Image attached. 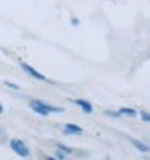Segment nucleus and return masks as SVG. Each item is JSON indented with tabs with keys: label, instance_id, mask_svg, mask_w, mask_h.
<instances>
[{
	"label": "nucleus",
	"instance_id": "nucleus-1",
	"mask_svg": "<svg viewBox=\"0 0 150 160\" xmlns=\"http://www.w3.org/2000/svg\"><path fill=\"white\" fill-rule=\"evenodd\" d=\"M31 108L36 112V113H39V115H49V113H61L63 108L60 107H52L49 105V103H44L41 100H31Z\"/></svg>",
	"mask_w": 150,
	"mask_h": 160
},
{
	"label": "nucleus",
	"instance_id": "nucleus-2",
	"mask_svg": "<svg viewBox=\"0 0 150 160\" xmlns=\"http://www.w3.org/2000/svg\"><path fill=\"white\" fill-rule=\"evenodd\" d=\"M10 147L15 150L18 155L29 157V149H27V146L23 142V141H20V139H12V141H10Z\"/></svg>",
	"mask_w": 150,
	"mask_h": 160
},
{
	"label": "nucleus",
	"instance_id": "nucleus-3",
	"mask_svg": "<svg viewBox=\"0 0 150 160\" xmlns=\"http://www.w3.org/2000/svg\"><path fill=\"white\" fill-rule=\"evenodd\" d=\"M21 68H23L27 74H29V76H32V78H36V79H39V81H45V79H47L42 73H39L37 70H34V68H32V67H29L27 63H21Z\"/></svg>",
	"mask_w": 150,
	"mask_h": 160
},
{
	"label": "nucleus",
	"instance_id": "nucleus-4",
	"mask_svg": "<svg viewBox=\"0 0 150 160\" xmlns=\"http://www.w3.org/2000/svg\"><path fill=\"white\" fill-rule=\"evenodd\" d=\"M63 131L66 134H82V128H79L76 125H66L63 128Z\"/></svg>",
	"mask_w": 150,
	"mask_h": 160
},
{
	"label": "nucleus",
	"instance_id": "nucleus-5",
	"mask_svg": "<svg viewBox=\"0 0 150 160\" xmlns=\"http://www.w3.org/2000/svg\"><path fill=\"white\" fill-rule=\"evenodd\" d=\"M76 102V105H79L84 112H86V113H92V105L87 102V100H82V99H78V100H74Z\"/></svg>",
	"mask_w": 150,
	"mask_h": 160
},
{
	"label": "nucleus",
	"instance_id": "nucleus-6",
	"mask_svg": "<svg viewBox=\"0 0 150 160\" xmlns=\"http://www.w3.org/2000/svg\"><path fill=\"white\" fill-rule=\"evenodd\" d=\"M131 141V144H133L136 149H139L140 152H148L150 150V147L147 146V144H144V142H140V141H137V139H129Z\"/></svg>",
	"mask_w": 150,
	"mask_h": 160
},
{
	"label": "nucleus",
	"instance_id": "nucleus-7",
	"mask_svg": "<svg viewBox=\"0 0 150 160\" xmlns=\"http://www.w3.org/2000/svg\"><path fill=\"white\" fill-rule=\"evenodd\" d=\"M119 115H128V117H136V110L133 108H121Z\"/></svg>",
	"mask_w": 150,
	"mask_h": 160
},
{
	"label": "nucleus",
	"instance_id": "nucleus-8",
	"mask_svg": "<svg viewBox=\"0 0 150 160\" xmlns=\"http://www.w3.org/2000/svg\"><path fill=\"white\" fill-rule=\"evenodd\" d=\"M58 149H60V150H63L65 154H70V152H71V149H70V147H66V146H63V144H58Z\"/></svg>",
	"mask_w": 150,
	"mask_h": 160
},
{
	"label": "nucleus",
	"instance_id": "nucleus-9",
	"mask_svg": "<svg viewBox=\"0 0 150 160\" xmlns=\"http://www.w3.org/2000/svg\"><path fill=\"white\" fill-rule=\"evenodd\" d=\"M140 117H142V120H144V121H150V115H148V113H145V112H140Z\"/></svg>",
	"mask_w": 150,
	"mask_h": 160
},
{
	"label": "nucleus",
	"instance_id": "nucleus-10",
	"mask_svg": "<svg viewBox=\"0 0 150 160\" xmlns=\"http://www.w3.org/2000/svg\"><path fill=\"white\" fill-rule=\"evenodd\" d=\"M5 84H7V86H8V88H12V89H20V88H18V86H16V84H13V82H8V81H7Z\"/></svg>",
	"mask_w": 150,
	"mask_h": 160
},
{
	"label": "nucleus",
	"instance_id": "nucleus-11",
	"mask_svg": "<svg viewBox=\"0 0 150 160\" xmlns=\"http://www.w3.org/2000/svg\"><path fill=\"white\" fill-rule=\"evenodd\" d=\"M105 115H107V117H119V112H118V113H111V112H105Z\"/></svg>",
	"mask_w": 150,
	"mask_h": 160
},
{
	"label": "nucleus",
	"instance_id": "nucleus-12",
	"mask_svg": "<svg viewBox=\"0 0 150 160\" xmlns=\"http://www.w3.org/2000/svg\"><path fill=\"white\" fill-rule=\"evenodd\" d=\"M2 112H3V107H2V103H0V115H2Z\"/></svg>",
	"mask_w": 150,
	"mask_h": 160
}]
</instances>
